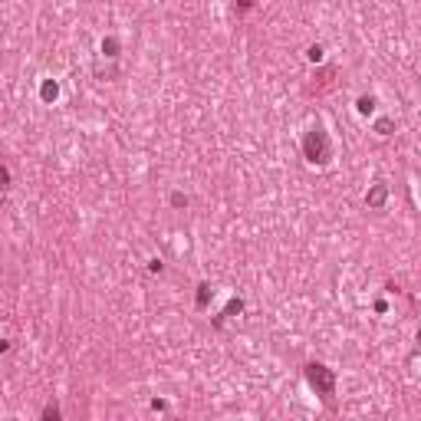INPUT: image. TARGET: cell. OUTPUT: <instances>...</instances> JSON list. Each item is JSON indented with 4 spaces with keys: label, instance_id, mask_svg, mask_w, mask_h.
<instances>
[{
    "label": "cell",
    "instance_id": "obj_4",
    "mask_svg": "<svg viewBox=\"0 0 421 421\" xmlns=\"http://www.w3.org/2000/svg\"><path fill=\"white\" fill-rule=\"evenodd\" d=\"M210 296H214V290H210L207 283H201V286H198V306H201V309L207 306V300H210Z\"/></svg>",
    "mask_w": 421,
    "mask_h": 421
},
{
    "label": "cell",
    "instance_id": "obj_7",
    "mask_svg": "<svg viewBox=\"0 0 421 421\" xmlns=\"http://www.w3.org/2000/svg\"><path fill=\"white\" fill-rule=\"evenodd\" d=\"M43 421H59V408H56V405H46V408H43Z\"/></svg>",
    "mask_w": 421,
    "mask_h": 421
},
{
    "label": "cell",
    "instance_id": "obj_6",
    "mask_svg": "<svg viewBox=\"0 0 421 421\" xmlns=\"http://www.w3.org/2000/svg\"><path fill=\"white\" fill-rule=\"evenodd\" d=\"M115 50H119V40H115V36H109V40L102 43V53H106V56H115Z\"/></svg>",
    "mask_w": 421,
    "mask_h": 421
},
{
    "label": "cell",
    "instance_id": "obj_1",
    "mask_svg": "<svg viewBox=\"0 0 421 421\" xmlns=\"http://www.w3.org/2000/svg\"><path fill=\"white\" fill-rule=\"evenodd\" d=\"M303 155H306L313 165H326L332 158V148H329V138H326L323 129H309L306 138H303Z\"/></svg>",
    "mask_w": 421,
    "mask_h": 421
},
{
    "label": "cell",
    "instance_id": "obj_3",
    "mask_svg": "<svg viewBox=\"0 0 421 421\" xmlns=\"http://www.w3.org/2000/svg\"><path fill=\"white\" fill-rule=\"evenodd\" d=\"M382 204H385V184H375L369 191V207H382Z\"/></svg>",
    "mask_w": 421,
    "mask_h": 421
},
{
    "label": "cell",
    "instance_id": "obj_9",
    "mask_svg": "<svg viewBox=\"0 0 421 421\" xmlns=\"http://www.w3.org/2000/svg\"><path fill=\"white\" fill-rule=\"evenodd\" d=\"M43 99H56V82H43Z\"/></svg>",
    "mask_w": 421,
    "mask_h": 421
},
{
    "label": "cell",
    "instance_id": "obj_13",
    "mask_svg": "<svg viewBox=\"0 0 421 421\" xmlns=\"http://www.w3.org/2000/svg\"><path fill=\"white\" fill-rule=\"evenodd\" d=\"M418 342H421V329H418Z\"/></svg>",
    "mask_w": 421,
    "mask_h": 421
},
{
    "label": "cell",
    "instance_id": "obj_11",
    "mask_svg": "<svg viewBox=\"0 0 421 421\" xmlns=\"http://www.w3.org/2000/svg\"><path fill=\"white\" fill-rule=\"evenodd\" d=\"M171 204L181 207V204H188V198H184V194H171Z\"/></svg>",
    "mask_w": 421,
    "mask_h": 421
},
{
    "label": "cell",
    "instance_id": "obj_12",
    "mask_svg": "<svg viewBox=\"0 0 421 421\" xmlns=\"http://www.w3.org/2000/svg\"><path fill=\"white\" fill-rule=\"evenodd\" d=\"M309 59H323V50H319V46H309Z\"/></svg>",
    "mask_w": 421,
    "mask_h": 421
},
{
    "label": "cell",
    "instance_id": "obj_5",
    "mask_svg": "<svg viewBox=\"0 0 421 421\" xmlns=\"http://www.w3.org/2000/svg\"><path fill=\"white\" fill-rule=\"evenodd\" d=\"M240 309H244V303H240V300H230L227 309H224V316H234V313H240ZM224 316H217V323H224Z\"/></svg>",
    "mask_w": 421,
    "mask_h": 421
},
{
    "label": "cell",
    "instance_id": "obj_2",
    "mask_svg": "<svg viewBox=\"0 0 421 421\" xmlns=\"http://www.w3.org/2000/svg\"><path fill=\"white\" fill-rule=\"evenodd\" d=\"M306 378H309V385H313L323 398H332V388H336V375H332V369L313 362V365H306Z\"/></svg>",
    "mask_w": 421,
    "mask_h": 421
},
{
    "label": "cell",
    "instance_id": "obj_8",
    "mask_svg": "<svg viewBox=\"0 0 421 421\" xmlns=\"http://www.w3.org/2000/svg\"><path fill=\"white\" fill-rule=\"evenodd\" d=\"M372 109H375V99H372V96H362V99H359V112H372Z\"/></svg>",
    "mask_w": 421,
    "mask_h": 421
},
{
    "label": "cell",
    "instance_id": "obj_10",
    "mask_svg": "<svg viewBox=\"0 0 421 421\" xmlns=\"http://www.w3.org/2000/svg\"><path fill=\"white\" fill-rule=\"evenodd\" d=\"M378 132H382V135H388V132H392V122H388V119H378V125H375Z\"/></svg>",
    "mask_w": 421,
    "mask_h": 421
}]
</instances>
